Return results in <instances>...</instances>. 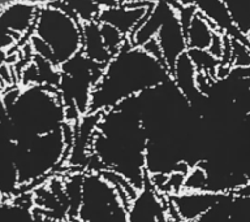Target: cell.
Wrapping results in <instances>:
<instances>
[{
    "label": "cell",
    "instance_id": "1",
    "mask_svg": "<svg viewBox=\"0 0 250 222\" xmlns=\"http://www.w3.org/2000/svg\"><path fill=\"white\" fill-rule=\"evenodd\" d=\"M171 79L169 69L129 38L105 65L91 95L89 113L107 112L121 101Z\"/></svg>",
    "mask_w": 250,
    "mask_h": 222
},
{
    "label": "cell",
    "instance_id": "2",
    "mask_svg": "<svg viewBox=\"0 0 250 222\" xmlns=\"http://www.w3.org/2000/svg\"><path fill=\"white\" fill-rule=\"evenodd\" d=\"M172 1L154 4L144 21L129 37L133 46L142 47L150 39L158 42L163 55L164 64L171 70L176 58L188 51L185 33L180 23L177 11Z\"/></svg>",
    "mask_w": 250,
    "mask_h": 222
},
{
    "label": "cell",
    "instance_id": "3",
    "mask_svg": "<svg viewBox=\"0 0 250 222\" xmlns=\"http://www.w3.org/2000/svg\"><path fill=\"white\" fill-rule=\"evenodd\" d=\"M33 34L50 47L52 64L58 68L81 52V23L55 5L38 7Z\"/></svg>",
    "mask_w": 250,
    "mask_h": 222
},
{
    "label": "cell",
    "instance_id": "4",
    "mask_svg": "<svg viewBox=\"0 0 250 222\" xmlns=\"http://www.w3.org/2000/svg\"><path fill=\"white\" fill-rule=\"evenodd\" d=\"M38 7L25 0H16L0 9V29L26 39L33 34Z\"/></svg>",
    "mask_w": 250,
    "mask_h": 222
},
{
    "label": "cell",
    "instance_id": "5",
    "mask_svg": "<svg viewBox=\"0 0 250 222\" xmlns=\"http://www.w3.org/2000/svg\"><path fill=\"white\" fill-rule=\"evenodd\" d=\"M152 5L133 3L119 4L116 7L101 9L97 21L112 25L120 31L121 34H124L126 38H129L137 27L140 26V23L144 21Z\"/></svg>",
    "mask_w": 250,
    "mask_h": 222
},
{
    "label": "cell",
    "instance_id": "6",
    "mask_svg": "<svg viewBox=\"0 0 250 222\" xmlns=\"http://www.w3.org/2000/svg\"><path fill=\"white\" fill-rule=\"evenodd\" d=\"M175 5H190L214 23L220 33L232 35L233 39L245 43V35L238 30L223 0H171Z\"/></svg>",
    "mask_w": 250,
    "mask_h": 222
},
{
    "label": "cell",
    "instance_id": "7",
    "mask_svg": "<svg viewBox=\"0 0 250 222\" xmlns=\"http://www.w3.org/2000/svg\"><path fill=\"white\" fill-rule=\"evenodd\" d=\"M197 73H198V70L191 61V58L189 57L188 52L180 55L169 70L171 79L189 103L193 101L194 95L201 93L197 89V83H195Z\"/></svg>",
    "mask_w": 250,
    "mask_h": 222
},
{
    "label": "cell",
    "instance_id": "8",
    "mask_svg": "<svg viewBox=\"0 0 250 222\" xmlns=\"http://www.w3.org/2000/svg\"><path fill=\"white\" fill-rule=\"evenodd\" d=\"M82 26V46L81 54L91 60L95 64L105 66L112 58L113 55L105 47L102 39L99 23L98 21L87 22L81 25Z\"/></svg>",
    "mask_w": 250,
    "mask_h": 222
},
{
    "label": "cell",
    "instance_id": "9",
    "mask_svg": "<svg viewBox=\"0 0 250 222\" xmlns=\"http://www.w3.org/2000/svg\"><path fill=\"white\" fill-rule=\"evenodd\" d=\"M218 29L202 13L197 12L185 31L188 50H210Z\"/></svg>",
    "mask_w": 250,
    "mask_h": 222
},
{
    "label": "cell",
    "instance_id": "10",
    "mask_svg": "<svg viewBox=\"0 0 250 222\" xmlns=\"http://www.w3.org/2000/svg\"><path fill=\"white\" fill-rule=\"evenodd\" d=\"M52 5L65 11L68 15L77 19L81 25L97 21L98 15L101 12L94 0H66V1L52 4Z\"/></svg>",
    "mask_w": 250,
    "mask_h": 222
},
{
    "label": "cell",
    "instance_id": "11",
    "mask_svg": "<svg viewBox=\"0 0 250 222\" xmlns=\"http://www.w3.org/2000/svg\"><path fill=\"white\" fill-rule=\"evenodd\" d=\"M99 23V30H101V35L103 42H104L105 47L108 48V51L112 55H115L117 51L120 50L121 46L124 44L126 40V37L124 34H121L120 31L117 30L116 27H113L112 25L108 23Z\"/></svg>",
    "mask_w": 250,
    "mask_h": 222
},
{
    "label": "cell",
    "instance_id": "12",
    "mask_svg": "<svg viewBox=\"0 0 250 222\" xmlns=\"http://www.w3.org/2000/svg\"><path fill=\"white\" fill-rule=\"evenodd\" d=\"M99 9H107V8H112L119 5L116 0H94Z\"/></svg>",
    "mask_w": 250,
    "mask_h": 222
},
{
    "label": "cell",
    "instance_id": "13",
    "mask_svg": "<svg viewBox=\"0 0 250 222\" xmlns=\"http://www.w3.org/2000/svg\"><path fill=\"white\" fill-rule=\"evenodd\" d=\"M159 1H171V0H126V3L144 4V5H154Z\"/></svg>",
    "mask_w": 250,
    "mask_h": 222
},
{
    "label": "cell",
    "instance_id": "14",
    "mask_svg": "<svg viewBox=\"0 0 250 222\" xmlns=\"http://www.w3.org/2000/svg\"><path fill=\"white\" fill-rule=\"evenodd\" d=\"M7 60H8V51L0 50V65L7 64Z\"/></svg>",
    "mask_w": 250,
    "mask_h": 222
},
{
    "label": "cell",
    "instance_id": "15",
    "mask_svg": "<svg viewBox=\"0 0 250 222\" xmlns=\"http://www.w3.org/2000/svg\"><path fill=\"white\" fill-rule=\"evenodd\" d=\"M117 1V4H124V3H126V0H116Z\"/></svg>",
    "mask_w": 250,
    "mask_h": 222
}]
</instances>
